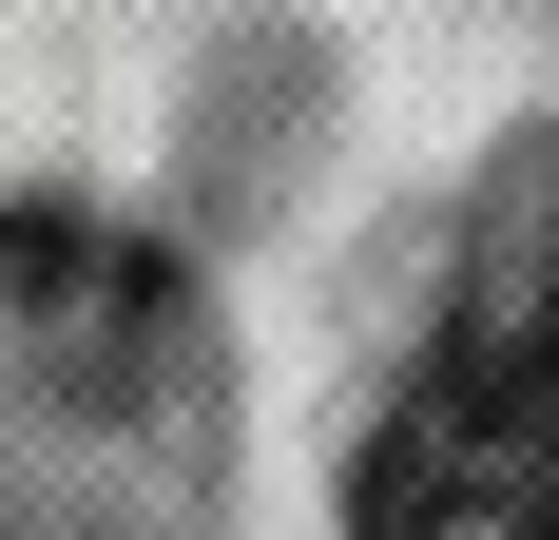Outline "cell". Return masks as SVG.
Returning a JSON list of instances; mask_svg holds the SVG:
<instances>
[{"label":"cell","mask_w":559,"mask_h":540,"mask_svg":"<svg viewBox=\"0 0 559 540\" xmlns=\"http://www.w3.org/2000/svg\"><path fill=\"white\" fill-rule=\"evenodd\" d=\"M347 502H367V540H425L463 502H559V270L405 367V406H386V444H367Z\"/></svg>","instance_id":"obj_1"},{"label":"cell","mask_w":559,"mask_h":540,"mask_svg":"<svg viewBox=\"0 0 559 540\" xmlns=\"http://www.w3.org/2000/svg\"><path fill=\"white\" fill-rule=\"evenodd\" d=\"M502 540H559V502H521V521H502Z\"/></svg>","instance_id":"obj_2"}]
</instances>
